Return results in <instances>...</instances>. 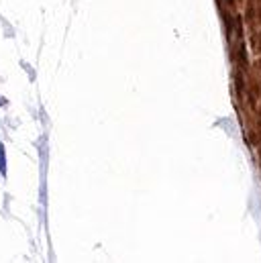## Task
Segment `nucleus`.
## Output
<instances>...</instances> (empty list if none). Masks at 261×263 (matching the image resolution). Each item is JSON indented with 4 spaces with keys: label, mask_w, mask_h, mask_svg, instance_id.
<instances>
[]
</instances>
